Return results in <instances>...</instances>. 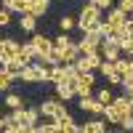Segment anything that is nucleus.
<instances>
[{"instance_id":"nucleus-31","label":"nucleus","mask_w":133,"mask_h":133,"mask_svg":"<svg viewBox=\"0 0 133 133\" xmlns=\"http://www.w3.org/2000/svg\"><path fill=\"white\" fill-rule=\"evenodd\" d=\"M128 117L133 120V101H130V109H128Z\"/></svg>"},{"instance_id":"nucleus-7","label":"nucleus","mask_w":133,"mask_h":133,"mask_svg":"<svg viewBox=\"0 0 133 133\" xmlns=\"http://www.w3.org/2000/svg\"><path fill=\"white\" fill-rule=\"evenodd\" d=\"M104 117L109 120V123H115V125H123L125 120H128V112H125V109H120V107H115V104H107Z\"/></svg>"},{"instance_id":"nucleus-28","label":"nucleus","mask_w":133,"mask_h":133,"mask_svg":"<svg viewBox=\"0 0 133 133\" xmlns=\"http://www.w3.org/2000/svg\"><path fill=\"white\" fill-rule=\"evenodd\" d=\"M120 11H125V14H133V0H120Z\"/></svg>"},{"instance_id":"nucleus-30","label":"nucleus","mask_w":133,"mask_h":133,"mask_svg":"<svg viewBox=\"0 0 133 133\" xmlns=\"http://www.w3.org/2000/svg\"><path fill=\"white\" fill-rule=\"evenodd\" d=\"M35 3H37V0H24V5H27V11H29L32 5H35Z\"/></svg>"},{"instance_id":"nucleus-21","label":"nucleus","mask_w":133,"mask_h":133,"mask_svg":"<svg viewBox=\"0 0 133 133\" xmlns=\"http://www.w3.org/2000/svg\"><path fill=\"white\" fill-rule=\"evenodd\" d=\"M96 98H98V101H101V104L107 107V104H112V98H115V93L109 91V88H101V91L96 93Z\"/></svg>"},{"instance_id":"nucleus-15","label":"nucleus","mask_w":133,"mask_h":133,"mask_svg":"<svg viewBox=\"0 0 133 133\" xmlns=\"http://www.w3.org/2000/svg\"><path fill=\"white\" fill-rule=\"evenodd\" d=\"M0 3H3V8H8L11 14H27L24 0H0Z\"/></svg>"},{"instance_id":"nucleus-32","label":"nucleus","mask_w":133,"mask_h":133,"mask_svg":"<svg viewBox=\"0 0 133 133\" xmlns=\"http://www.w3.org/2000/svg\"><path fill=\"white\" fill-rule=\"evenodd\" d=\"M0 130H3V117H0Z\"/></svg>"},{"instance_id":"nucleus-29","label":"nucleus","mask_w":133,"mask_h":133,"mask_svg":"<svg viewBox=\"0 0 133 133\" xmlns=\"http://www.w3.org/2000/svg\"><path fill=\"white\" fill-rule=\"evenodd\" d=\"M88 3H93V5H98V8H112V0H88Z\"/></svg>"},{"instance_id":"nucleus-22","label":"nucleus","mask_w":133,"mask_h":133,"mask_svg":"<svg viewBox=\"0 0 133 133\" xmlns=\"http://www.w3.org/2000/svg\"><path fill=\"white\" fill-rule=\"evenodd\" d=\"M11 83H14V77H11V75L3 69V66H0V91H8Z\"/></svg>"},{"instance_id":"nucleus-19","label":"nucleus","mask_w":133,"mask_h":133,"mask_svg":"<svg viewBox=\"0 0 133 133\" xmlns=\"http://www.w3.org/2000/svg\"><path fill=\"white\" fill-rule=\"evenodd\" d=\"M24 117H27V125H37L40 109H37V107H29V109H24Z\"/></svg>"},{"instance_id":"nucleus-13","label":"nucleus","mask_w":133,"mask_h":133,"mask_svg":"<svg viewBox=\"0 0 133 133\" xmlns=\"http://www.w3.org/2000/svg\"><path fill=\"white\" fill-rule=\"evenodd\" d=\"M56 123H59V130H61V133H77V123H75L69 115H61Z\"/></svg>"},{"instance_id":"nucleus-9","label":"nucleus","mask_w":133,"mask_h":133,"mask_svg":"<svg viewBox=\"0 0 133 133\" xmlns=\"http://www.w3.org/2000/svg\"><path fill=\"white\" fill-rule=\"evenodd\" d=\"M32 45H35L37 56H45V53L53 48V40H51L48 35H32Z\"/></svg>"},{"instance_id":"nucleus-23","label":"nucleus","mask_w":133,"mask_h":133,"mask_svg":"<svg viewBox=\"0 0 133 133\" xmlns=\"http://www.w3.org/2000/svg\"><path fill=\"white\" fill-rule=\"evenodd\" d=\"M69 43H75V40L66 35V32H64V35H59L56 40H53V48H59V51H61V48H66V45H69Z\"/></svg>"},{"instance_id":"nucleus-3","label":"nucleus","mask_w":133,"mask_h":133,"mask_svg":"<svg viewBox=\"0 0 133 133\" xmlns=\"http://www.w3.org/2000/svg\"><path fill=\"white\" fill-rule=\"evenodd\" d=\"M37 109H40V115L45 120H59L61 115H66V101H61V98H51V101H43Z\"/></svg>"},{"instance_id":"nucleus-24","label":"nucleus","mask_w":133,"mask_h":133,"mask_svg":"<svg viewBox=\"0 0 133 133\" xmlns=\"http://www.w3.org/2000/svg\"><path fill=\"white\" fill-rule=\"evenodd\" d=\"M5 107L16 109V107H24V101H21V96H16V93H8V98H5Z\"/></svg>"},{"instance_id":"nucleus-10","label":"nucleus","mask_w":133,"mask_h":133,"mask_svg":"<svg viewBox=\"0 0 133 133\" xmlns=\"http://www.w3.org/2000/svg\"><path fill=\"white\" fill-rule=\"evenodd\" d=\"M0 66H3V69H5L11 77H14V83H19V77H21V69H24V64H21L19 59H8V61H3Z\"/></svg>"},{"instance_id":"nucleus-16","label":"nucleus","mask_w":133,"mask_h":133,"mask_svg":"<svg viewBox=\"0 0 133 133\" xmlns=\"http://www.w3.org/2000/svg\"><path fill=\"white\" fill-rule=\"evenodd\" d=\"M19 27L24 29V32H35V27H37V16H32V14H24L19 19Z\"/></svg>"},{"instance_id":"nucleus-14","label":"nucleus","mask_w":133,"mask_h":133,"mask_svg":"<svg viewBox=\"0 0 133 133\" xmlns=\"http://www.w3.org/2000/svg\"><path fill=\"white\" fill-rule=\"evenodd\" d=\"M64 80V64H53V66H48V83H61Z\"/></svg>"},{"instance_id":"nucleus-11","label":"nucleus","mask_w":133,"mask_h":133,"mask_svg":"<svg viewBox=\"0 0 133 133\" xmlns=\"http://www.w3.org/2000/svg\"><path fill=\"white\" fill-rule=\"evenodd\" d=\"M56 98H61V101H69V98H75V85L69 83H56Z\"/></svg>"},{"instance_id":"nucleus-12","label":"nucleus","mask_w":133,"mask_h":133,"mask_svg":"<svg viewBox=\"0 0 133 133\" xmlns=\"http://www.w3.org/2000/svg\"><path fill=\"white\" fill-rule=\"evenodd\" d=\"M77 56H80V51H77L75 43H69L66 48H61V64H75Z\"/></svg>"},{"instance_id":"nucleus-6","label":"nucleus","mask_w":133,"mask_h":133,"mask_svg":"<svg viewBox=\"0 0 133 133\" xmlns=\"http://www.w3.org/2000/svg\"><path fill=\"white\" fill-rule=\"evenodd\" d=\"M125 75H130V59H117L115 61V75L107 77V80H109V85H120Z\"/></svg>"},{"instance_id":"nucleus-1","label":"nucleus","mask_w":133,"mask_h":133,"mask_svg":"<svg viewBox=\"0 0 133 133\" xmlns=\"http://www.w3.org/2000/svg\"><path fill=\"white\" fill-rule=\"evenodd\" d=\"M98 21H101V8L93 3H85L80 11V19H77V27L83 32H93V29H98Z\"/></svg>"},{"instance_id":"nucleus-27","label":"nucleus","mask_w":133,"mask_h":133,"mask_svg":"<svg viewBox=\"0 0 133 133\" xmlns=\"http://www.w3.org/2000/svg\"><path fill=\"white\" fill-rule=\"evenodd\" d=\"M123 35H125V37H133V19H125V24H123Z\"/></svg>"},{"instance_id":"nucleus-20","label":"nucleus","mask_w":133,"mask_h":133,"mask_svg":"<svg viewBox=\"0 0 133 133\" xmlns=\"http://www.w3.org/2000/svg\"><path fill=\"white\" fill-rule=\"evenodd\" d=\"M98 72H101L104 77H112V75H115V61H109V59H104L101 64H98Z\"/></svg>"},{"instance_id":"nucleus-4","label":"nucleus","mask_w":133,"mask_h":133,"mask_svg":"<svg viewBox=\"0 0 133 133\" xmlns=\"http://www.w3.org/2000/svg\"><path fill=\"white\" fill-rule=\"evenodd\" d=\"M21 51V43L11 40V37H0V64L8 61V59H16Z\"/></svg>"},{"instance_id":"nucleus-8","label":"nucleus","mask_w":133,"mask_h":133,"mask_svg":"<svg viewBox=\"0 0 133 133\" xmlns=\"http://www.w3.org/2000/svg\"><path fill=\"white\" fill-rule=\"evenodd\" d=\"M125 19H128V14H125V11H120V8H107V21H109V27L123 29Z\"/></svg>"},{"instance_id":"nucleus-18","label":"nucleus","mask_w":133,"mask_h":133,"mask_svg":"<svg viewBox=\"0 0 133 133\" xmlns=\"http://www.w3.org/2000/svg\"><path fill=\"white\" fill-rule=\"evenodd\" d=\"M91 91H93V85H91V83L80 80V77L75 80V96H91Z\"/></svg>"},{"instance_id":"nucleus-17","label":"nucleus","mask_w":133,"mask_h":133,"mask_svg":"<svg viewBox=\"0 0 133 133\" xmlns=\"http://www.w3.org/2000/svg\"><path fill=\"white\" fill-rule=\"evenodd\" d=\"M48 8H51V0H37V3L32 5L27 14H32V16H37V19H40V16H45V11H48Z\"/></svg>"},{"instance_id":"nucleus-2","label":"nucleus","mask_w":133,"mask_h":133,"mask_svg":"<svg viewBox=\"0 0 133 133\" xmlns=\"http://www.w3.org/2000/svg\"><path fill=\"white\" fill-rule=\"evenodd\" d=\"M19 83H48V66H43V64H27L24 69H21V77H19Z\"/></svg>"},{"instance_id":"nucleus-5","label":"nucleus","mask_w":133,"mask_h":133,"mask_svg":"<svg viewBox=\"0 0 133 133\" xmlns=\"http://www.w3.org/2000/svg\"><path fill=\"white\" fill-rule=\"evenodd\" d=\"M80 109L83 112H91V115H98V117H104V104L98 101L96 96H80Z\"/></svg>"},{"instance_id":"nucleus-26","label":"nucleus","mask_w":133,"mask_h":133,"mask_svg":"<svg viewBox=\"0 0 133 133\" xmlns=\"http://www.w3.org/2000/svg\"><path fill=\"white\" fill-rule=\"evenodd\" d=\"M59 27H61L64 32H69V29L75 27V19H69V16H61V21H59Z\"/></svg>"},{"instance_id":"nucleus-25","label":"nucleus","mask_w":133,"mask_h":133,"mask_svg":"<svg viewBox=\"0 0 133 133\" xmlns=\"http://www.w3.org/2000/svg\"><path fill=\"white\" fill-rule=\"evenodd\" d=\"M11 16H14V14H11L8 8L0 5V27H8V24H11Z\"/></svg>"}]
</instances>
